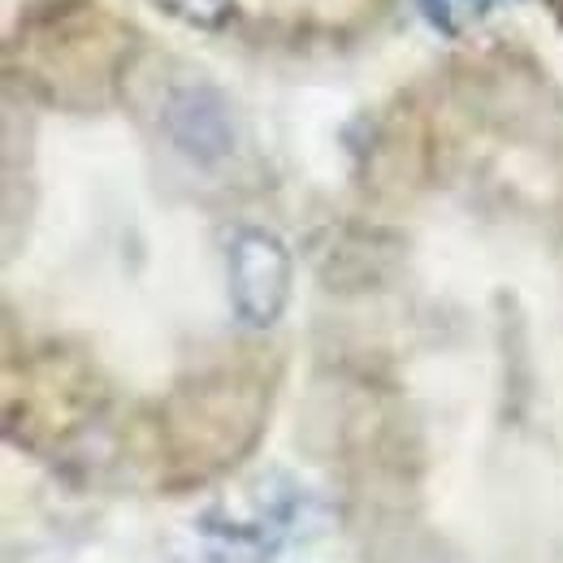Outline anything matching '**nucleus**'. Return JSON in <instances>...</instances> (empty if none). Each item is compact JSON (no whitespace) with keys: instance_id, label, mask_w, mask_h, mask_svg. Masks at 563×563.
<instances>
[{"instance_id":"f257e3e1","label":"nucleus","mask_w":563,"mask_h":563,"mask_svg":"<svg viewBox=\"0 0 563 563\" xmlns=\"http://www.w3.org/2000/svg\"><path fill=\"white\" fill-rule=\"evenodd\" d=\"M290 252L278 234L243 225L225 247V282L234 317L252 330H269L290 303Z\"/></svg>"},{"instance_id":"39448f33","label":"nucleus","mask_w":563,"mask_h":563,"mask_svg":"<svg viewBox=\"0 0 563 563\" xmlns=\"http://www.w3.org/2000/svg\"><path fill=\"white\" fill-rule=\"evenodd\" d=\"M490 4L494 0H424L429 18H433V22H442L446 31H455V26H464V22L486 18V13H490Z\"/></svg>"},{"instance_id":"20e7f679","label":"nucleus","mask_w":563,"mask_h":563,"mask_svg":"<svg viewBox=\"0 0 563 563\" xmlns=\"http://www.w3.org/2000/svg\"><path fill=\"white\" fill-rule=\"evenodd\" d=\"M156 4L191 26H221L234 13V0H156Z\"/></svg>"},{"instance_id":"7ed1b4c3","label":"nucleus","mask_w":563,"mask_h":563,"mask_svg":"<svg viewBox=\"0 0 563 563\" xmlns=\"http://www.w3.org/2000/svg\"><path fill=\"white\" fill-rule=\"evenodd\" d=\"M205 538V555L209 563H269L274 560V533L265 525L252 520H225V516H209L200 525Z\"/></svg>"},{"instance_id":"f03ea898","label":"nucleus","mask_w":563,"mask_h":563,"mask_svg":"<svg viewBox=\"0 0 563 563\" xmlns=\"http://www.w3.org/2000/svg\"><path fill=\"white\" fill-rule=\"evenodd\" d=\"M161 126H165V140L205 169L234 156V143H239L234 113H230L225 96L209 82H183L178 91H169V100L161 109Z\"/></svg>"}]
</instances>
